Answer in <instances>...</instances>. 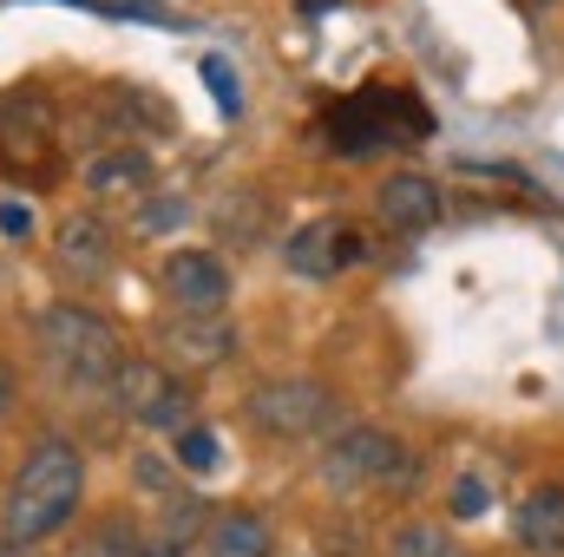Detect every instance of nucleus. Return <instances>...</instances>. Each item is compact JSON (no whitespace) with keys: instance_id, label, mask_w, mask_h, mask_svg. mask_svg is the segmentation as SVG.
Instances as JSON below:
<instances>
[{"instance_id":"39448f33","label":"nucleus","mask_w":564,"mask_h":557,"mask_svg":"<svg viewBox=\"0 0 564 557\" xmlns=\"http://www.w3.org/2000/svg\"><path fill=\"white\" fill-rule=\"evenodd\" d=\"M426 132H433L426 106L408 86H388V79L348 92V99L328 112V151H335V157H368V151H381V144H421Z\"/></svg>"},{"instance_id":"393cba45","label":"nucleus","mask_w":564,"mask_h":557,"mask_svg":"<svg viewBox=\"0 0 564 557\" xmlns=\"http://www.w3.org/2000/svg\"><path fill=\"white\" fill-rule=\"evenodd\" d=\"M13 401H20V374H13V361L0 354V419L13 414Z\"/></svg>"},{"instance_id":"9b49d317","label":"nucleus","mask_w":564,"mask_h":557,"mask_svg":"<svg viewBox=\"0 0 564 557\" xmlns=\"http://www.w3.org/2000/svg\"><path fill=\"white\" fill-rule=\"evenodd\" d=\"M139 532H144V557H191V551H204L210 505L197 492H164Z\"/></svg>"},{"instance_id":"7ed1b4c3","label":"nucleus","mask_w":564,"mask_h":557,"mask_svg":"<svg viewBox=\"0 0 564 557\" xmlns=\"http://www.w3.org/2000/svg\"><path fill=\"white\" fill-rule=\"evenodd\" d=\"M315 472H322V485H335V492H414V485H421V452H414L401 433L355 419V426H341V433L322 446Z\"/></svg>"},{"instance_id":"cd10ccee","label":"nucleus","mask_w":564,"mask_h":557,"mask_svg":"<svg viewBox=\"0 0 564 557\" xmlns=\"http://www.w3.org/2000/svg\"><path fill=\"white\" fill-rule=\"evenodd\" d=\"M532 7H552V0H532Z\"/></svg>"},{"instance_id":"a211bd4d","label":"nucleus","mask_w":564,"mask_h":557,"mask_svg":"<svg viewBox=\"0 0 564 557\" xmlns=\"http://www.w3.org/2000/svg\"><path fill=\"white\" fill-rule=\"evenodd\" d=\"M66 557H144V532L132 512H106V518H93L79 538H73V551Z\"/></svg>"},{"instance_id":"20e7f679","label":"nucleus","mask_w":564,"mask_h":557,"mask_svg":"<svg viewBox=\"0 0 564 557\" xmlns=\"http://www.w3.org/2000/svg\"><path fill=\"white\" fill-rule=\"evenodd\" d=\"M0 171L26 190H46L66 171V132H59V99L40 86L0 92Z\"/></svg>"},{"instance_id":"bb28decb","label":"nucleus","mask_w":564,"mask_h":557,"mask_svg":"<svg viewBox=\"0 0 564 557\" xmlns=\"http://www.w3.org/2000/svg\"><path fill=\"white\" fill-rule=\"evenodd\" d=\"M0 557H40L33 545H0Z\"/></svg>"},{"instance_id":"b1692460","label":"nucleus","mask_w":564,"mask_h":557,"mask_svg":"<svg viewBox=\"0 0 564 557\" xmlns=\"http://www.w3.org/2000/svg\"><path fill=\"white\" fill-rule=\"evenodd\" d=\"M0 230L26 243V237H33V210H26V204H0Z\"/></svg>"},{"instance_id":"423d86ee","label":"nucleus","mask_w":564,"mask_h":557,"mask_svg":"<svg viewBox=\"0 0 564 557\" xmlns=\"http://www.w3.org/2000/svg\"><path fill=\"white\" fill-rule=\"evenodd\" d=\"M106 401L132 419V426H144V433H184L191 426V407H197L191 374H177L164 361H144V354H126V368L112 374Z\"/></svg>"},{"instance_id":"aec40b11","label":"nucleus","mask_w":564,"mask_h":557,"mask_svg":"<svg viewBox=\"0 0 564 557\" xmlns=\"http://www.w3.org/2000/svg\"><path fill=\"white\" fill-rule=\"evenodd\" d=\"M177 446H171V459L184 466V472H217V433L210 426H184V433H171Z\"/></svg>"},{"instance_id":"0eeeda50","label":"nucleus","mask_w":564,"mask_h":557,"mask_svg":"<svg viewBox=\"0 0 564 557\" xmlns=\"http://www.w3.org/2000/svg\"><path fill=\"white\" fill-rule=\"evenodd\" d=\"M250 426L263 439H308L322 433L328 414H335V387L328 381H308V374H282V381H263L250 387Z\"/></svg>"},{"instance_id":"6ab92c4d","label":"nucleus","mask_w":564,"mask_h":557,"mask_svg":"<svg viewBox=\"0 0 564 557\" xmlns=\"http://www.w3.org/2000/svg\"><path fill=\"white\" fill-rule=\"evenodd\" d=\"M388 557H466V551H459V538H453L446 525L414 518V525H401V532L388 538Z\"/></svg>"},{"instance_id":"2eb2a0df","label":"nucleus","mask_w":564,"mask_h":557,"mask_svg":"<svg viewBox=\"0 0 564 557\" xmlns=\"http://www.w3.org/2000/svg\"><path fill=\"white\" fill-rule=\"evenodd\" d=\"M512 538L532 557H564V485H532L512 505Z\"/></svg>"},{"instance_id":"9d476101","label":"nucleus","mask_w":564,"mask_h":557,"mask_svg":"<svg viewBox=\"0 0 564 557\" xmlns=\"http://www.w3.org/2000/svg\"><path fill=\"white\" fill-rule=\"evenodd\" d=\"M158 282H164V302L184 315H224L230 308V263L217 250H171Z\"/></svg>"},{"instance_id":"412c9836","label":"nucleus","mask_w":564,"mask_h":557,"mask_svg":"<svg viewBox=\"0 0 564 557\" xmlns=\"http://www.w3.org/2000/svg\"><path fill=\"white\" fill-rule=\"evenodd\" d=\"M486 505H492V485H486L479 472H459L453 492H446V512H453V518H479Z\"/></svg>"},{"instance_id":"4be33fe9","label":"nucleus","mask_w":564,"mask_h":557,"mask_svg":"<svg viewBox=\"0 0 564 557\" xmlns=\"http://www.w3.org/2000/svg\"><path fill=\"white\" fill-rule=\"evenodd\" d=\"M184 217H191V204L171 190V197H151V204L139 210V230H144V237H158V230H177Z\"/></svg>"},{"instance_id":"dca6fc26","label":"nucleus","mask_w":564,"mask_h":557,"mask_svg":"<svg viewBox=\"0 0 564 557\" xmlns=\"http://www.w3.org/2000/svg\"><path fill=\"white\" fill-rule=\"evenodd\" d=\"M204 557H276V532H270V518H257V512H243V505L210 512Z\"/></svg>"},{"instance_id":"6e6552de","label":"nucleus","mask_w":564,"mask_h":557,"mask_svg":"<svg viewBox=\"0 0 564 557\" xmlns=\"http://www.w3.org/2000/svg\"><path fill=\"white\" fill-rule=\"evenodd\" d=\"M368 256V237L341 217H308L282 237V270L302 282H335L341 270H355Z\"/></svg>"},{"instance_id":"a878e982","label":"nucleus","mask_w":564,"mask_h":557,"mask_svg":"<svg viewBox=\"0 0 564 557\" xmlns=\"http://www.w3.org/2000/svg\"><path fill=\"white\" fill-rule=\"evenodd\" d=\"M302 13H328V7H341V0H295Z\"/></svg>"},{"instance_id":"f03ea898","label":"nucleus","mask_w":564,"mask_h":557,"mask_svg":"<svg viewBox=\"0 0 564 557\" xmlns=\"http://www.w3.org/2000/svg\"><path fill=\"white\" fill-rule=\"evenodd\" d=\"M33 348H40L46 374H53L59 387H73V394H106L112 374L126 368V341H119V328H112L106 315L79 308V302H53V308H40V321H33Z\"/></svg>"},{"instance_id":"1a4fd4ad","label":"nucleus","mask_w":564,"mask_h":557,"mask_svg":"<svg viewBox=\"0 0 564 557\" xmlns=\"http://www.w3.org/2000/svg\"><path fill=\"white\" fill-rule=\"evenodd\" d=\"M237 341H243V335H237L230 315H184V308H177V315L158 328V348H164L158 361L177 368V374H204V368H224V361L237 354Z\"/></svg>"},{"instance_id":"4468645a","label":"nucleus","mask_w":564,"mask_h":557,"mask_svg":"<svg viewBox=\"0 0 564 557\" xmlns=\"http://www.w3.org/2000/svg\"><path fill=\"white\" fill-rule=\"evenodd\" d=\"M375 210H381V223L388 230H433L440 223V210H446V190L433 184V177H421V171H394L381 190H375Z\"/></svg>"},{"instance_id":"5701e85b","label":"nucleus","mask_w":564,"mask_h":557,"mask_svg":"<svg viewBox=\"0 0 564 557\" xmlns=\"http://www.w3.org/2000/svg\"><path fill=\"white\" fill-rule=\"evenodd\" d=\"M204 79H210V99H217L224 112H243V86H237V73H230L217 53H204Z\"/></svg>"},{"instance_id":"f257e3e1","label":"nucleus","mask_w":564,"mask_h":557,"mask_svg":"<svg viewBox=\"0 0 564 557\" xmlns=\"http://www.w3.org/2000/svg\"><path fill=\"white\" fill-rule=\"evenodd\" d=\"M79 499H86V452L73 439H40L20 459V472L7 485V505H0L7 545H33L40 551L46 538H59L73 525Z\"/></svg>"},{"instance_id":"ddd939ff","label":"nucleus","mask_w":564,"mask_h":557,"mask_svg":"<svg viewBox=\"0 0 564 557\" xmlns=\"http://www.w3.org/2000/svg\"><path fill=\"white\" fill-rule=\"evenodd\" d=\"M79 184H86L93 197H144V184H151V151L132 144V139L93 144L86 164H79Z\"/></svg>"},{"instance_id":"f3484780","label":"nucleus","mask_w":564,"mask_h":557,"mask_svg":"<svg viewBox=\"0 0 564 557\" xmlns=\"http://www.w3.org/2000/svg\"><path fill=\"white\" fill-rule=\"evenodd\" d=\"M210 223H217V237H224L230 250H257V243H270V197H263L257 184L224 190V204L210 210Z\"/></svg>"},{"instance_id":"f8f14e48","label":"nucleus","mask_w":564,"mask_h":557,"mask_svg":"<svg viewBox=\"0 0 564 557\" xmlns=\"http://www.w3.org/2000/svg\"><path fill=\"white\" fill-rule=\"evenodd\" d=\"M53 256H59V270L73 282H99L112 270V223L99 217V210H73V217H59V230H53Z\"/></svg>"}]
</instances>
